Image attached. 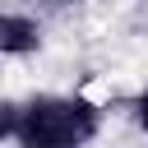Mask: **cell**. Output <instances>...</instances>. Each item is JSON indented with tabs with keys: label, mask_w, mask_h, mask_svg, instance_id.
Listing matches in <instances>:
<instances>
[{
	"label": "cell",
	"mask_w": 148,
	"mask_h": 148,
	"mask_svg": "<svg viewBox=\"0 0 148 148\" xmlns=\"http://www.w3.org/2000/svg\"><path fill=\"white\" fill-rule=\"evenodd\" d=\"M97 134V106L88 97H32L18 111V148H83Z\"/></svg>",
	"instance_id": "6da1fadb"
},
{
	"label": "cell",
	"mask_w": 148,
	"mask_h": 148,
	"mask_svg": "<svg viewBox=\"0 0 148 148\" xmlns=\"http://www.w3.org/2000/svg\"><path fill=\"white\" fill-rule=\"evenodd\" d=\"M42 46V28L23 14H0V56H28Z\"/></svg>",
	"instance_id": "7a4b0ae2"
},
{
	"label": "cell",
	"mask_w": 148,
	"mask_h": 148,
	"mask_svg": "<svg viewBox=\"0 0 148 148\" xmlns=\"http://www.w3.org/2000/svg\"><path fill=\"white\" fill-rule=\"evenodd\" d=\"M18 102H9V97H0V143L5 139H14V130H18Z\"/></svg>",
	"instance_id": "3957f363"
},
{
	"label": "cell",
	"mask_w": 148,
	"mask_h": 148,
	"mask_svg": "<svg viewBox=\"0 0 148 148\" xmlns=\"http://www.w3.org/2000/svg\"><path fill=\"white\" fill-rule=\"evenodd\" d=\"M134 120H139V130L148 134V92H139V102H134Z\"/></svg>",
	"instance_id": "277c9868"
},
{
	"label": "cell",
	"mask_w": 148,
	"mask_h": 148,
	"mask_svg": "<svg viewBox=\"0 0 148 148\" xmlns=\"http://www.w3.org/2000/svg\"><path fill=\"white\" fill-rule=\"evenodd\" d=\"M60 5H74V0H60Z\"/></svg>",
	"instance_id": "5b68a950"
}]
</instances>
